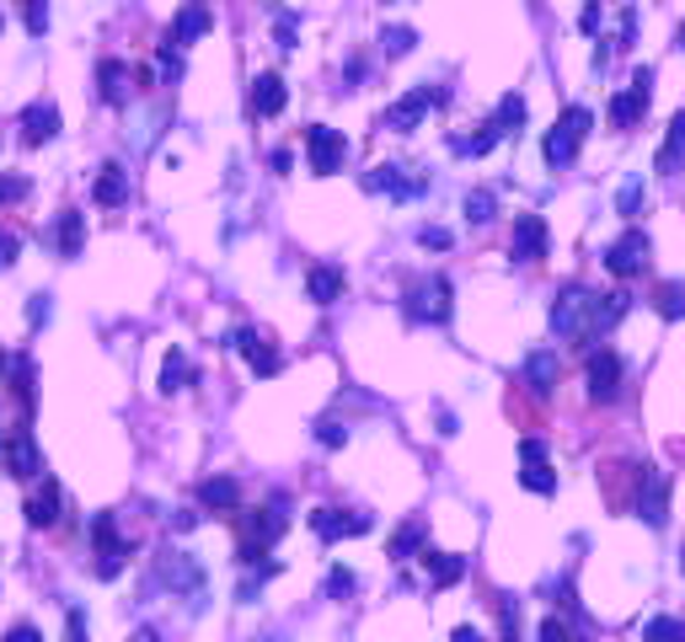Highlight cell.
Listing matches in <instances>:
<instances>
[{
  "label": "cell",
  "instance_id": "50",
  "mask_svg": "<svg viewBox=\"0 0 685 642\" xmlns=\"http://www.w3.org/2000/svg\"><path fill=\"white\" fill-rule=\"evenodd\" d=\"M578 27H584V33H595V27H600V0H589V5H584V16H578Z\"/></svg>",
  "mask_w": 685,
  "mask_h": 642
},
{
  "label": "cell",
  "instance_id": "35",
  "mask_svg": "<svg viewBox=\"0 0 685 642\" xmlns=\"http://www.w3.org/2000/svg\"><path fill=\"white\" fill-rule=\"evenodd\" d=\"M493 124H499V134H514V128L525 124V97L519 91H509L499 102V113H493Z\"/></svg>",
  "mask_w": 685,
  "mask_h": 642
},
{
  "label": "cell",
  "instance_id": "4",
  "mask_svg": "<svg viewBox=\"0 0 685 642\" xmlns=\"http://www.w3.org/2000/svg\"><path fill=\"white\" fill-rule=\"evenodd\" d=\"M91 546H97V578L124 573L129 541L119 535V519H113V514H97V519H91Z\"/></svg>",
  "mask_w": 685,
  "mask_h": 642
},
{
  "label": "cell",
  "instance_id": "36",
  "mask_svg": "<svg viewBox=\"0 0 685 642\" xmlns=\"http://www.w3.org/2000/svg\"><path fill=\"white\" fill-rule=\"evenodd\" d=\"M493 214H499V198H493V193L488 188L466 193V220H472V225H488Z\"/></svg>",
  "mask_w": 685,
  "mask_h": 642
},
{
  "label": "cell",
  "instance_id": "20",
  "mask_svg": "<svg viewBox=\"0 0 685 642\" xmlns=\"http://www.w3.org/2000/svg\"><path fill=\"white\" fill-rule=\"evenodd\" d=\"M284 102H290V86H284V75L262 70V75L252 81V113H257V119H279V113H284Z\"/></svg>",
  "mask_w": 685,
  "mask_h": 642
},
{
  "label": "cell",
  "instance_id": "23",
  "mask_svg": "<svg viewBox=\"0 0 685 642\" xmlns=\"http://www.w3.org/2000/svg\"><path fill=\"white\" fill-rule=\"evenodd\" d=\"M129 81H134V75H129V64H119V60H102V64H97V97H102V102L124 108L129 91H134Z\"/></svg>",
  "mask_w": 685,
  "mask_h": 642
},
{
  "label": "cell",
  "instance_id": "13",
  "mask_svg": "<svg viewBox=\"0 0 685 642\" xmlns=\"http://www.w3.org/2000/svg\"><path fill=\"white\" fill-rule=\"evenodd\" d=\"M311 530L321 535V541H348V535H370V530H375V514L316 509V514H311Z\"/></svg>",
  "mask_w": 685,
  "mask_h": 642
},
{
  "label": "cell",
  "instance_id": "33",
  "mask_svg": "<svg viewBox=\"0 0 685 642\" xmlns=\"http://www.w3.org/2000/svg\"><path fill=\"white\" fill-rule=\"evenodd\" d=\"M365 188H375V193H396V198H407V193H418V183H407L396 166H375L370 177H365Z\"/></svg>",
  "mask_w": 685,
  "mask_h": 642
},
{
  "label": "cell",
  "instance_id": "25",
  "mask_svg": "<svg viewBox=\"0 0 685 642\" xmlns=\"http://www.w3.org/2000/svg\"><path fill=\"white\" fill-rule=\"evenodd\" d=\"M198 504L215 514H231L242 504V482L236 477H209V482H198Z\"/></svg>",
  "mask_w": 685,
  "mask_h": 642
},
{
  "label": "cell",
  "instance_id": "5",
  "mask_svg": "<svg viewBox=\"0 0 685 642\" xmlns=\"http://www.w3.org/2000/svg\"><path fill=\"white\" fill-rule=\"evenodd\" d=\"M413 321H429V326H439V321H450V279H424V284H413L407 289V306H402Z\"/></svg>",
  "mask_w": 685,
  "mask_h": 642
},
{
  "label": "cell",
  "instance_id": "30",
  "mask_svg": "<svg viewBox=\"0 0 685 642\" xmlns=\"http://www.w3.org/2000/svg\"><path fill=\"white\" fill-rule=\"evenodd\" d=\"M161 396H178L183 385H193V365H187L183 348H167V359H161Z\"/></svg>",
  "mask_w": 685,
  "mask_h": 642
},
{
  "label": "cell",
  "instance_id": "24",
  "mask_svg": "<svg viewBox=\"0 0 685 642\" xmlns=\"http://www.w3.org/2000/svg\"><path fill=\"white\" fill-rule=\"evenodd\" d=\"M653 166H659V177H675V172L685 166V113L670 119V134H664V145H659Z\"/></svg>",
  "mask_w": 685,
  "mask_h": 642
},
{
  "label": "cell",
  "instance_id": "44",
  "mask_svg": "<svg viewBox=\"0 0 685 642\" xmlns=\"http://www.w3.org/2000/svg\"><path fill=\"white\" fill-rule=\"evenodd\" d=\"M327 594H338V600H343V594H354V573H348V568H332V578H327Z\"/></svg>",
  "mask_w": 685,
  "mask_h": 642
},
{
  "label": "cell",
  "instance_id": "40",
  "mask_svg": "<svg viewBox=\"0 0 685 642\" xmlns=\"http://www.w3.org/2000/svg\"><path fill=\"white\" fill-rule=\"evenodd\" d=\"M316 440H321L327 449H343V445H348V429H343V423H332V418H321V423H316Z\"/></svg>",
  "mask_w": 685,
  "mask_h": 642
},
{
  "label": "cell",
  "instance_id": "9",
  "mask_svg": "<svg viewBox=\"0 0 685 642\" xmlns=\"http://www.w3.org/2000/svg\"><path fill=\"white\" fill-rule=\"evenodd\" d=\"M435 102H444V91H435V86L402 91V97L391 102V113H386V128H396V134H413V128L424 124V113H429Z\"/></svg>",
  "mask_w": 685,
  "mask_h": 642
},
{
  "label": "cell",
  "instance_id": "21",
  "mask_svg": "<svg viewBox=\"0 0 685 642\" xmlns=\"http://www.w3.org/2000/svg\"><path fill=\"white\" fill-rule=\"evenodd\" d=\"M161 583L178 589V594H198V589H204V568H198L193 557H178V552H172V557H161Z\"/></svg>",
  "mask_w": 685,
  "mask_h": 642
},
{
  "label": "cell",
  "instance_id": "11",
  "mask_svg": "<svg viewBox=\"0 0 685 642\" xmlns=\"http://www.w3.org/2000/svg\"><path fill=\"white\" fill-rule=\"evenodd\" d=\"M648 252H653V242H648L643 231H626L622 242L606 247V268H611L616 279H637V273L648 268Z\"/></svg>",
  "mask_w": 685,
  "mask_h": 642
},
{
  "label": "cell",
  "instance_id": "28",
  "mask_svg": "<svg viewBox=\"0 0 685 642\" xmlns=\"http://www.w3.org/2000/svg\"><path fill=\"white\" fill-rule=\"evenodd\" d=\"M91 198H97L102 209H124V203H129L124 166H102V172H97V183H91Z\"/></svg>",
  "mask_w": 685,
  "mask_h": 642
},
{
  "label": "cell",
  "instance_id": "56",
  "mask_svg": "<svg viewBox=\"0 0 685 642\" xmlns=\"http://www.w3.org/2000/svg\"><path fill=\"white\" fill-rule=\"evenodd\" d=\"M386 5H396V0H386Z\"/></svg>",
  "mask_w": 685,
  "mask_h": 642
},
{
  "label": "cell",
  "instance_id": "18",
  "mask_svg": "<svg viewBox=\"0 0 685 642\" xmlns=\"http://www.w3.org/2000/svg\"><path fill=\"white\" fill-rule=\"evenodd\" d=\"M209 27H215L209 5H204V0H187L183 11L172 16V33H167V44H172V49H187V44H198V38H204Z\"/></svg>",
  "mask_w": 685,
  "mask_h": 642
},
{
  "label": "cell",
  "instance_id": "49",
  "mask_svg": "<svg viewBox=\"0 0 685 642\" xmlns=\"http://www.w3.org/2000/svg\"><path fill=\"white\" fill-rule=\"evenodd\" d=\"M418 242H424L429 252H444V247H450V231H435V225H429V231H424Z\"/></svg>",
  "mask_w": 685,
  "mask_h": 642
},
{
  "label": "cell",
  "instance_id": "22",
  "mask_svg": "<svg viewBox=\"0 0 685 642\" xmlns=\"http://www.w3.org/2000/svg\"><path fill=\"white\" fill-rule=\"evenodd\" d=\"M33 381H38V365H33L27 354L5 359V385H11V396H16L27 412H33V402H38V385H33Z\"/></svg>",
  "mask_w": 685,
  "mask_h": 642
},
{
  "label": "cell",
  "instance_id": "26",
  "mask_svg": "<svg viewBox=\"0 0 685 642\" xmlns=\"http://www.w3.org/2000/svg\"><path fill=\"white\" fill-rule=\"evenodd\" d=\"M306 295H311L316 306H332L343 295V268L338 262H316L311 273H306Z\"/></svg>",
  "mask_w": 685,
  "mask_h": 642
},
{
  "label": "cell",
  "instance_id": "29",
  "mask_svg": "<svg viewBox=\"0 0 685 642\" xmlns=\"http://www.w3.org/2000/svg\"><path fill=\"white\" fill-rule=\"evenodd\" d=\"M54 247H60V257H75L86 247V220H81L75 209H60V220H54Z\"/></svg>",
  "mask_w": 685,
  "mask_h": 642
},
{
  "label": "cell",
  "instance_id": "53",
  "mask_svg": "<svg viewBox=\"0 0 685 642\" xmlns=\"http://www.w3.org/2000/svg\"><path fill=\"white\" fill-rule=\"evenodd\" d=\"M0 449H5V434H0Z\"/></svg>",
  "mask_w": 685,
  "mask_h": 642
},
{
  "label": "cell",
  "instance_id": "16",
  "mask_svg": "<svg viewBox=\"0 0 685 642\" xmlns=\"http://www.w3.org/2000/svg\"><path fill=\"white\" fill-rule=\"evenodd\" d=\"M60 504H64L60 482H54V477H38V493L22 504V519H27L33 530H54V524H60Z\"/></svg>",
  "mask_w": 685,
  "mask_h": 642
},
{
  "label": "cell",
  "instance_id": "37",
  "mask_svg": "<svg viewBox=\"0 0 685 642\" xmlns=\"http://www.w3.org/2000/svg\"><path fill=\"white\" fill-rule=\"evenodd\" d=\"M413 44H418V33H413V27H386V33H380V49H386L391 60L413 54Z\"/></svg>",
  "mask_w": 685,
  "mask_h": 642
},
{
  "label": "cell",
  "instance_id": "31",
  "mask_svg": "<svg viewBox=\"0 0 685 642\" xmlns=\"http://www.w3.org/2000/svg\"><path fill=\"white\" fill-rule=\"evenodd\" d=\"M424 557V568L435 578L439 589H450V583H461L466 578V557H455V552H418Z\"/></svg>",
  "mask_w": 685,
  "mask_h": 642
},
{
  "label": "cell",
  "instance_id": "6",
  "mask_svg": "<svg viewBox=\"0 0 685 642\" xmlns=\"http://www.w3.org/2000/svg\"><path fill=\"white\" fill-rule=\"evenodd\" d=\"M519 487H525V493H541V498L558 493V471H552L541 440H519Z\"/></svg>",
  "mask_w": 685,
  "mask_h": 642
},
{
  "label": "cell",
  "instance_id": "46",
  "mask_svg": "<svg viewBox=\"0 0 685 642\" xmlns=\"http://www.w3.org/2000/svg\"><path fill=\"white\" fill-rule=\"evenodd\" d=\"M64 642H86V616H81V610L64 616Z\"/></svg>",
  "mask_w": 685,
  "mask_h": 642
},
{
  "label": "cell",
  "instance_id": "10",
  "mask_svg": "<svg viewBox=\"0 0 685 642\" xmlns=\"http://www.w3.org/2000/svg\"><path fill=\"white\" fill-rule=\"evenodd\" d=\"M648 97H653V70H637V75H632V86L611 97V124L632 128L643 113H648Z\"/></svg>",
  "mask_w": 685,
  "mask_h": 642
},
{
  "label": "cell",
  "instance_id": "1",
  "mask_svg": "<svg viewBox=\"0 0 685 642\" xmlns=\"http://www.w3.org/2000/svg\"><path fill=\"white\" fill-rule=\"evenodd\" d=\"M626 311L622 295H589V289H562L552 306V332L573 343H595L606 326H616Z\"/></svg>",
  "mask_w": 685,
  "mask_h": 642
},
{
  "label": "cell",
  "instance_id": "8",
  "mask_svg": "<svg viewBox=\"0 0 685 642\" xmlns=\"http://www.w3.org/2000/svg\"><path fill=\"white\" fill-rule=\"evenodd\" d=\"M231 348H236V354L247 359L257 381H268V375H279V370H284V354H279V348H273V343H268L262 332H252V326L231 332Z\"/></svg>",
  "mask_w": 685,
  "mask_h": 642
},
{
  "label": "cell",
  "instance_id": "14",
  "mask_svg": "<svg viewBox=\"0 0 685 642\" xmlns=\"http://www.w3.org/2000/svg\"><path fill=\"white\" fill-rule=\"evenodd\" d=\"M0 466H5L16 482H33V477H44V455H38V445H33V434H27V429H16V434L5 440V449H0Z\"/></svg>",
  "mask_w": 685,
  "mask_h": 642
},
{
  "label": "cell",
  "instance_id": "34",
  "mask_svg": "<svg viewBox=\"0 0 685 642\" xmlns=\"http://www.w3.org/2000/svg\"><path fill=\"white\" fill-rule=\"evenodd\" d=\"M643 642H685V621H675V616H648V621H643Z\"/></svg>",
  "mask_w": 685,
  "mask_h": 642
},
{
  "label": "cell",
  "instance_id": "48",
  "mask_svg": "<svg viewBox=\"0 0 685 642\" xmlns=\"http://www.w3.org/2000/svg\"><path fill=\"white\" fill-rule=\"evenodd\" d=\"M16 252H22V247H16V236H11V231H0V268H11Z\"/></svg>",
  "mask_w": 685,
  "mask_h": 642
},
{
  "label": "cell",
  "instance_id": "15",
  "mask_svg": "<svg viewBox=\"0 0 685 642\" xmlns=\"http://www.w3.org/2000/svg\"><path fill=\"white\" fill-rule=\"evenodd\" d=\"M637 514H643L653 530L670 519V477H664V471H643V477H637Z\"/></svg>",
  "mask_w": 685,
  "mask_h": 642
},
{
  "label": "cell",
  "instance_id": "12",
  "mask_svg": "<svg viewBox=\"0 0 685 642\" xmlns=\"http://www.w3.org/2000/svg\"><path fill=\"white\" fill-rule=\"evenodd\" d=\"M584 385H589V402H611L622 391V359L611 348H595L584 365Z\"/></svg>",
  "mask_w": 685,
  "mask_h": 642
},
{
  "label": "cell",
  "instance_id": "45",
  "mask_svg": "<svg viewBox=\"0 0 685 642\" xmlns=\"http://www.w3.org/2000/svg\"><path fill=\"white\" fill-rule=\"evenodd\" d=\"M27 198V177H0V203H16Z\"/></svg>",
  "mask_w": 685,
  "mask_h": 642
},
{
  "label": "cell",
  "instance_id": "47",
  "mask_svg": "<svg viewBox=\"0 0 685 642\" xmlns=\"http://www.w3.org/2000/svg\"><path fill=\"white\" fill-rule=\"evenodd\" d=\"M0 642H38V627H33V621H16V627H11Z\"/></svg>",
  "mask_w": 685,
  "mask_h": 642
},
{
  "label": "cell",
  "instance_id": "19",
  "mask_svg": "<svg viewBox=\"0 0 685 642\" xmlns=\"http://www.w3.org/2000/svg\"><path fill=\"white\" fill-rule=\"evenodd\" d=\"M16 128H22V145H49L60 134V108L54 102H33V108H22Z\"/></svg>",
  "mask_w": 685,
  "mask_h": 642
},
{
  "label": "cell",
  "instance_id": "43",
  "mask_svg": "<svg viewBox=\"0 0 685 642\" xmlns=\"http://www.w3.org/2000/svg\"><path fill=\"white\" fill-rule=\"evenodd\" d=\"M541 642H578V638L567 632V621H558V616H547V621H541Z\"/></svg>",
  "mask_w": 685,
  "mask_h": 642
},
{
  "label": "cell",
  "instance_id": "2",
  "mask_svg": "<svg viewBox=\"0 0 685 642\" xmlns=\"http://www.w3.org/2000/svg\"><path fill=\"white\" fill-rule=\"evenodd\" d=\"M284 524H290L284 498H273V504H262V509L242 514V563H257V568H262V552L284 535Z\"/></svg>",
  "mask_w": 685,
  "mask_h": 642
},
{
  "label": "cell",
  "instance_id": "54",
  "mask_svg": "<svg viewBox=\"0 0 685 642\" xmlns=\"http://www.w3.org/2000/svg\"><path fill=\"white\" fill-rule=\"evenodd\" d=\"M134 642H150V638H134Z\"/></svg>",
  "mask_w": 685,
  "mask_h": 642
},
{
  "label": "cell",
  "instance_id": "41",
  "mask_svg": "<svg viewBox=\"0 0 685 642\" xmlns=\"http://www.w3.org/2000/svg\"><path fill=\"white\" fill-rule=\"evenodd\" d=\"M499 621H503V642H519V616H514V600H499Z\"/></svg>",
  "mask_w": 685,
  "mask_h": 642
},
{
  "label": "cell",
  "instance_id": "38",
  "mask_svg": "<svg viewBox=\"0 0 685 642\" xmlns=\"http://www.w3.org/2000/svg\"><path fill=\"white\" fill-rule=\"evenodd\" d=\"M653 300H659V311H664L670 321L685 317V284H659V295H653Z\"/></svg>",
  "mask_w": 685,
  "mask_h": 642
},
{
  "label": "cell",
  "instance_id": "32",
  "mask_svg": "<svg viewBox=\"0 0 685 642\" xmlns=\"http://www.w3.org/2000/svg\"><path fill=\"white\" fill-rule=\"evenodd\" d=\"M424 541H429V524H424V519H407V524L391 535V557H396V563H407V557H418V552H424Z\"/></svg>",
  "mask_w": 685,
  "mask_h": 642
},
{
  "label": "cell",
  "instance_id": "51",
  "mask_svg": "<svg viewBox=\"0 0 685 642\" xmlns=\"http://www.w3.org/2000/svg\"><path fill=\"white\" fill-rule=\"evenodd\" d=\"M450 642H488V638H482L477 627H455V632H450Z\"/></svg>",
  "mask_w": 685,
  "mask_h": 642
},
{
  "label": "cell",
  "instance_id": "39",
  "mask_svg": "<svg viewBox=\"0 0 685 642\" xmlns=\"http://www.w3.org/2000/svg\"><path fill=\"white\" fill-rule=\"evenodd\" d=\"M22 22H27V33H44L49 27V0H22Z\"/></svg>",
  "mask_w": 685,
  "mask_h": 642
},
{
  "label": "cell",
  "instance_id": "17",
  "mask_svg": "<svg viewBox=\"0 0 685 642\" xmlns=\"http://www.w3.org/2000/svg\"><path fill=\"white\" fill-rule=\"evenodd\" d=\"M547 247H552L547 220H541V214H519V220H514V262H541Z\"/></svg>",
  "mask_w": 685,
  "mask_h": 642
},
{
  "label": "cell",
  "instance_id": "42",
  "mask_svg": "<svg viewBox=\"0 0 685 642\" xmlns=\"http://www.w3.org/2000/svg\"><path fill=\"white\" fill-rule=\"evenodd\" d=\"M161 75H167V81H183V54H178L172 44H161Z\"/></svg>",
  "mask_w": 685,
  "mask_h": 642
},
{
  "label": "cell",
  "instance_id": "3",
  "mask_svg": "<svg viewBox=\"0 0 685 642\" xmlns=\"http://www.w3.org/2000/svg\"><path fill=\"white\" fill-rule=\"evenodd\" d=\"M584 134H589V108H562L558 124L547 128V139H541V156H547L552 166H567V161L578 156Z\"/></svg>",
  "mask_w": 685,
  "mask_h": 642
},
{
  "label": "cell",
  "instance_id": "52",
  "mask_svg": "<svg viewBox=\"0 0 685 642\" xmlns=\"http://www.w3.org/2000/svg\"><path fill=\"white\" fill-rule=\"evenodd\" d=\"M681 49H685V27H681Z\"/></svg>",
  "mask_w": 685,
  "mask_h": 642
},
{
  "label": "cell",
  "instance_id": "7",
  "mask_svg": "<svg viewBox=\"0 0 685 642\" xmlns=\"http://www.w3.org/2000/svg\"><path fill=\"white\" fill-rule=\"evenodd\" d=\"M306 156H311V172H316V177H332V172H343L348 139H343L338 128L311 124V128H306Z\"/></svg>",
  "mask_w": 685,
  "mask_h": 642
},
{
  "label": "cell",
  "instance_id": "27",
  "mask_svg": "<svg viewBox=\"0 0 685 642\" xmlns=\"http://www.w3.org/2000/svg\"><path fill=\"white\" fill-rule=\"evenodd\" d=\"M525 385H530L536 396H552V385H558V354H552V348L525 354Z\"/></svg>",
  "mask_w": 685,
  "mask_h": 642
},
{
  "label": "cell",
  "instance_id": "55",
  "mask_svg": "<svg viewBox=\"0 0 685 642\" xmlns=\"http://www.w3.org/2000/svg\"><path fill=\"white\" fill-rule=\"evenodd\" d=\"M262 642H279V638H262Z\"/></svg>",
  "mask_w": 685,
  "mask_h": 642
}]
</instances>
